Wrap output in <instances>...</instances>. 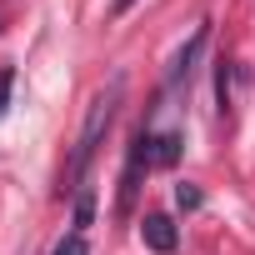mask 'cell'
I'll return each instance as SVG.
<instances>
[{
    "label": "cell",
    "mask_w": 255,
    "mask_h": 255,
    "mask_svg": "<svg viewBox=\"0 0 255 255\" xmlns=\"http://www.w3.org/2000/svg\"><path fill=\"white\" fill-rule=\"evenodd\" d=\"M120 100H125V75H110V85L90 100V110H85V125H80V140H75V155H70V165H65V190H85L80 180H85V170H90V160H95V150H100V140H105V130H110V120H115V110H120Z\"/></svg>",
    "instance_id": "1"
},
{
    "label": "cell",
    "mask_w": 255,
    "mask_h": 255,
    "mask_svg": "<svg viewBox=\"0 0 255 255\" xmlns=\"http://www.w3.org/2000/svg\"><path fill=\"white\" fill-rule=\"evenodd\" d=\"M205 40H210V20H205V25H195V35L180 45V55H175V65H170V85L190 80V70H195V60H200V50H205Z\"/></svg>",
    "instance_id": "2"
},
{
    "label": "cell",
    "mask_w": 255,
    "mask_h": 255,
    "mask_svg": "<svg viewBox=\"0 0 255 255\" xmlns=\"http://www.w3.org/2000/svg\"><path fill=\"white\" fill-rule=\"evenodd\" d=\"M140 235H145V245H150V250H160V255H170V250L180 245V235H175V225H170V215H145V225H140Z\"/></svg>",
    "instance_id": "3"
},
{
    "label": "cell",
    "mask_w": 255,
    "mask_h": 255,
    "mask_svg": "<svg viewBox=\"0 0 255 255\" xmlns=\"http://www.w3.org/2000/svg\"><path fill=\"white\" fill-rule=\"evenodd\" d=\"M180 130H160V135H150V165H160V170H170L175 160H180Z\"/></svg>",
    "instance_id": "4"
},
{
    "label": "cell",
    "mask_w": 255,
    "mask_h": 255,
    "mask_svg": "<svg viewBox=\"0 0 255 255\" xmlns=\"http://www.w3.org/2000/svg\"><path fill=\"white\" fill-rule=\"evenodd\" d=\"M90 215H95V200H90V190H80V195H75V230H80V235H85Z\"/></svg>",
    "instance_id": "5"
},
{
    "label": "cell",
    "mask_w": 255,
    "mask_h": 255,
    "mask_svg": "<svg viewBox=\"0 0 255 255\" xmlns=\"http://www.w3.org/2000/svg\"><path fill=\"white\" fill-rule=\"evenodd\" d=\"M50 255H90V245H85V235H80V230H70V235H65Z\"/></svg>",
    "instance_id": "6"
},
{
    "label": "cell",
    "mask_w": 255,
    "mask_h": 255,
    "mask_svg": "<svg viewBox=\"0 0 255 255\" xmlns=\"http://www.w3.org/2000/svg\"><path fill=\"white\" fill-rule=\"evenodd\" d=\"M175 205H180V210H200V190H195L190 180H185V185H175Z\"/></svg>",
    "instance_id": "7"
},
{
    "label": "cell",
    "mask_w": 255,
    "mask_h": 255,
    "mask_svg": "<svg viewBox=\"0 0 255 255\" xmlns=\"http://www.w3.org/2000/svg\"><path fill=\"white\" fill-rule=\"evenodd\" d=\"M10 85H15L10 70H0V115H5V105H10Z\"/></svg>",
    "instance_id": "8"
},
{
    "label": "cell",
    "mask_w": 255,
    "mask_h": 255,
    "mask_svg": "<svg viewBox=\"0 0 255 255\" xmlns=\"http://www.w3.org/2000/svg\"><path fill=\"white\" fill-rule=\"evenodd\" d=\"M135 5V0H115V15H125V10H130Z\"/></svg>",
    "instance_id": "9"
}]
</instances>
